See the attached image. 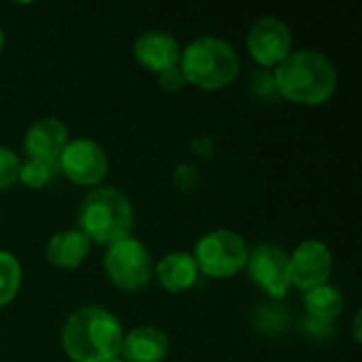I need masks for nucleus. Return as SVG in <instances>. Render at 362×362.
Returning a JSON list of instances; mask_svg holds the SVG:
<instances>
[{
	"label": "nucleus",
	"mask_w": 362,
	"mask_h": 362,
	"mask_svg": "<svg viewBox=\"0 0 362 362\" xmlns=\"http://www.w3.org/2000/svg\"><path fill=\"white\" fill-rule=\"evenodd\" d=\"M123 329L115 314L98 305H85L68 316L62 346L72 362H108L119 358Z\"/></svg>",
	"instance_id": "obj_1"
},
{
	"label": "nucleus",
	"mask_w": 362,
	"mask_h": 362,
	"mask_svg": "<svg viewBox=\"0 0 362 362\" xmlns=\"http://www.w3.org/2000/svg\"><path fill=\"white\" fill-rule=\"evenodd\" d=\"M276 91L301 106H320L329 102L337 87V72L333 62L320 51L299 49L291 51L274 72Z\"/></svg>",
	"instance_id": "obj_2"
},
{
	"label": "nucleus",
	"mask_w": 362,
	"mask_h": 362,
	"mask_svg": "<svg viewBox=\"0 0 362 362\" xmlns=\"http://www.w3.org/2000/svg\"><path fill=\"white\" fill-rule=\"evenodd\" d=\"M76 221L78 231L85 233L89 242L110 246L123 238H129L134 227V210L121 191L112 187H98L85 195Z\"/></svg>",
	"instance_id": "obj_3"
},
{
	"label": "nucleus",
	"mask_w": 362,
	"mask_h": 362,
	"mask_svg": "<svg viewBox=\"0 0 362 362\" xmlns=\"http://www.w3.org/2000/svg\"><path fill=\"white\" fill-rule=\"evenodd\" d=\"M185 81L204 91H218L231 85L240 74V57L235 49L221 38L204 36L180 51L178 62Z\"/></svg>",
	"instance_id": "obj_4"
},
{
	"label": "nucleus",
	"mask_w": 362,
	"mask_h": 362,
	"mask_svg": "<svg viewBox=\"0 0 362 362\" xmlns=\"http://www.w3.org/2000/svg\"><path fill=\"white\" fill-rule=\"evenodd\" d=\"M195 265L210 278H233L248 261V246L244 238L229 229L206 233L195 246Z\"/></svg>",
	"instance_id": "obj_5"
},
{
	"label": "nucleus",
	"mask_w": 362,
	"mask_h": 362,
	"mask_svg": "<svg viewBox=\"0 0 362 362\" xmlns=\"http://www.w3.org/2000/svg\"><path fill=\"white\" fill-rule=\"evenodd\" d=\"M104 272L108 280L127 293L142 291L148 286L155 267L148 248L136 238H123L108 246L104 255Z\"/></svg>",
	"instance_id": "obj_6"
},
{
	"label": "nucleus",
	"mask_w": 362,
	"mask_h": 362,
	"mask_svg": "<svg viewBox=\"0 0 362 362\" xmlns=\"http://www.w3.org/2000/svg\"><path fill=\"white\" fill-rule=\"evenodd\" d=\"M246 269L250 280L274 299H284L291 288L288 252L278 244H259L248 252Z\"/></svg>",
	"instance_id": "obj_7"
},
{
	"label": "nucleus",
	"mask_w": 362,
	"mask_h": 362,
	"mask_svg": "<svg viewBox=\"0 0 362 362\" xmlns=\"http://www.w3.org/2000/svg\"><path fill=\"white\" fill-rule=\"evenodd\" d=\"M57 168L74 185L95 187L108 174V157L98 142L78 138L66 144L57 159Z\"/></svg>",
	"instance_id": "obj_8"
},
{
	"label": "nucleus",
	"mask_w": 362,
	"mask_h": 362,
	"mask_svg": "<svg viewBox=\"0 0 362 362\" xmlns=\"http://www.w3.org/2000/svg\"><path fill=\"white\" fill-rule=\"evenodd\" d=\"M291 30L278 17H261L259 21H255L246 38L250 57L263 68L282 64L291 53Z\"/></svg>",
	"instance_id": "obj_9"
},
{
	"label": "nucleus",
	"mask_w": 362,
	"mask_h": 362,
	"mask_svg": "<svg viewBox=\"0 0 362 362\" xmlns=\"http://www.w3.org/2000/svg\"><path fill=\"white\" fill-rule=\"evenodd\" d=\"M288 265H291V284L308 293L329 282L333 269V255L322 242L308 240L301 242L288 255Z\"/></svg>",
	"instance_id": "obj_10"
},
{
	"label": "nucleus",
	"mask_w": 362,
	"mask_h": 362,
	"mask_svg": "<svg viewBox=\"0 0 362 362\" xmlns=\"http://www.w3.org/2000/svg\"><path fill=\"white\" fill-rule=\"evenodd\" d=\"M66 144H68V129L59 119L53 117L34 121L23 136V151L28 153V159L57 163Z\"/></svg>",
	"instance_id": "obj_11"
},
{
	"label": "nucleus",
	"mask_w": 362,
	"mask_h": 362,
	"mask_svg": "<svg viewBox=\"0 0 362 362\" xmlns=\"http://www.w3.org/2000/svg\"><path fill=\"white\" fill-rule=\"evenodd\" d=\"M134 57L142 68H146V70H151L155 74H161V72L178 66L180 47H178V40L172 34L151 30V32H144V34H140L136 38Z\"/></svg>",
	"instance_id": "obj_12"
},
{
	"label": "nucleus",
	"mask_w": 362,
	"mask_h": 362,
	"mask_svg": "<svg viewBox=\"0 0 362 362\" xmlns=\"http://www.w3.org/2000/svg\"><path fill=\"white\" fill-rule=\"evenodd\" d=\"M170 350L168 335L155 327H138L123 335L121 354L125 362H163Z\"/></svg>",
	"instance_id": "obj_13"
},
{
	"label": "nucleus",
	"mask_w": 362,
	"mask_h": 362,
	"mask_svg": "<svg viewBox=\"0 0 362 362\" xmlns=\"http://www.w3.org/2000/svg\"><path fill=\"white\" fill-rule=\"evenodd\" d=\"M155 274L159 278V284L168 293L176 295V293H185V291L193 288V284L197 282L199 269L195 265L193 255H189V252H170L157 263Z\"/></svg>",
	"instance_id": "obj_14"
},
{
	"label": "nucleus",
	"mask_w": 362,
	"mask_h": 362,
	"mask_svg": "<svg viewBox=\"0 0 362 362\" xmlns=\"http://www.w3.org/2000/svg\"><path fill=\"white\" fill-rule=\"evenodd\" d=\"M89 246H91V242L85 238V233H81L78 229H68V231L55 233L49 240L45 257L53 267L76 269L85 261Z\"/></svg>",
	"instance_id": "obj_15"
},
{
	"label": "nucleus",
	"mask_w": 362,
	"mask_h": 362,
	"mask_svg": "<svg viewBox=\"0 0 362 362\" xmlns=\"http://www.w3.org/2000/svg\"><path fill=\"white\" fill-rule=\"evenodd\" d=\"M305 312L316 322H335L344 312V295L331 284L316 286L305 293Z\"/></svg>",
	"instance_id": "obj_16"
},
{
	"label": "nucleus",
	"mask_w": 362,
	"mask_h": 362,
	"mask_svg": "<svg viewBox=\"0 0 362 362\" xmlns=\"http://www.w3.org/2000/svg\"><path fill=\"white\" fill-rule=\"evenodd\" d=\"M19 286H21L19 261L11 252L0 250V308L15 299Z\"/></svg>",
	"instance_id": "obj_17"
},
{
	"label": "nucleus",
	"mask_w": 362,
	"mask_h": 362,
	"mask_svg": "<svg viewBox=\"0 0 362 362\" xmlns=\"http://www.w3.org/2000/svg\"><path fill=\"white\" fill-rule=\"evenodd\" d=\"M57 172H59L57 163L28 159L19 168V182H23L30 189H42V187H47L57 176Z\"/></svg>",
	"instance_id": "obj_18"
},
{
	"label": "nucleus",
	"mask_w": 362,
	"mask_h": 362,
	"mask_svg": "<svg viewBox=\"0 0 362 362\" xmlns=\"http://www.w3.org/2000/svg\"><path fill=\"white\" fill-rule=\"evenodd\" d=\"M19 157L11 151L0 146V189H11L19 180Z\"/></svg>",
	"instance_id": "obj_19"
},
{
	"label": "nucleus",
	"mask_w": 362,
	"mask_h": 362,
	"mask_svg": "<svg viewBox=\"0 0 362 362\" xmlns=\"http://www.w3.org/2000/svg\"><path fill=\"white\" fill-rule=\"evenodd\" d=\"M185 85H187V81H185V74H182L180 66H174V68L159 74V87L165 89V91H180Z\"/></svg>",
	"instance_id": "obj_20"
},
{
	"label": "nucleus",
	"mask_w": 362,
	"mask_h": 362,
	"mask_svg": "<svg viewBox=\"0 0 362 362\" xmlns=\"http://www.w3.org/2000/svg\"><path fill=\"white\" fill-rule=\"evenodd\" d=\"M354 341L361 344V312L354 316Z\"/></svg>",
	"instance_id": "obj_21"
},
{
	"label": "nucleus",
	"mask_w": 362,
	"mask_h": 362,
	"mask_svg": "<svg viewBox=\"0 0 362 362\" xmlns=\"http://www.w3.org/2000/svg\"><path fill=\"white\" fill-rule=\"evenodd\" d=\"M4 42H6V36H4V32H2V28H0V51L4 49Z\"/></svg>",
	"instance_id": "obj_22"
},
{
	"label": "nucleus",
	"mask_w": 362,
	"mask_h": 362,
	"mask_svg": "<svg viewBox=\"0 0 362 362\" xmlns=\"http://www.w3.org/2000/svg\"><path fill=\"white\" fill-rule=\"evenodd\" d=\"M108 362H125L123 358H112V361H108Z\"/></svg>",
	"instance_id": "obj_23"
}]
</instances>
